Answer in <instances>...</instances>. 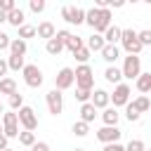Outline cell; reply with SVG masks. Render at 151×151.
I'll return each instance as SVG.
<instances>
[{"label": "cell", "instance_id": "1", "mask_svg": "<svg viewBox=\"0 0 151 151\" xmlns=\"http://www.w3.org/2000/svg\"><path fill=\"white\" fill-rule=\"evenodd\" d=\"M73 83L78 90H92L94 87V73L87 64H80L76 71H73Z\"/></svg>", "mask_w": 151, "mask_h": 151}, {"label": "cell", "instance_id": "2", "mask_svg": "<svg viewBox=\"0 0 151 151\" xmlns=\"http://www.w3.org/2000/svg\"><path fill=\"white\" fill-rule=\"evenodd\" d=\"M120 42H123V47H125L127 54H134L137 57L142 52V45L137 40V31H132V28H120Z\"/></svg>", "mask_w": 151, "mask_h": 151}, {"label": "cell", "instance_id": "3", "mask_svg": "<svg viewBox=\"0 0 151 151\" xmlns=\"http://www.w3.org/2000/svg\"><path fill=\"white\" fill-rule=\"evenodd\" d=\"M120 73H123V78H137L139 73H142V59L139 57H134V54H127L125 57V61H123V68H120Z\"/></svg>", "mask_w": 151, "mask_h": 151}, {"label": "cell", "instance_id": "4", "mask_svg": "<svg viewBox=\"0 0 151 151\" xmlns=\"http://www.w3.org/2000/svg\"><path fill=\"white\" fill-rule=\"evenodd\" d=\"M17 120L24 125V130H28V132H33L35 127H38V116H35V111L31 109V106H21L19 111H17Z\"/></svg>", "mask_w": 151, "mask_h": 151}, {"label": "cell", "instance_id": "5", "mask_svg": "<svg viewBox=\"0 0 151 151\" xmlns=\"http://www.w3.org/2000/svg\"><path fill=\"white\" fill-rule=\"evenodd\" d=\"M2 134L7 139L19 134V120H17V111H7L2 113Z\"/></svg>", "mask_w": 151, "mask_h": 151}, {"label": "cell", "instance_id": "6", "mask_svg": "<svg viewBox=\"0 0 151 151\" xmlns=\"http://www.w3.org/2000/svg\"><path fill=\"white\" fill-rule=\"evenodd\" d=\"M21 73H24V83H26L28 87H40V85H42V71H40L35 64H26V66L21 68Z\"/></svg>", "mask_w": 151, "mask_h": 151}, {"label": "cell", "instance_id": "7", "mask_svg": "<svg viewBox=\"0 0 151 151\" xmlns=\"http://www.w3.org/2000/svg\"><path fill=\"white\" fill-rule=\"evenodd\" d=\"M109 101H113V109L116 106H125L130 101V85L127 83H118L113 94H109Z\"/></svg>", "mask_w": 151, "mask_h": 151}, {"label": "cell", "instance_id": "8", "mask_svg": "<svg viewBox=\"0 0 151 151\" xmlns=\"http://www.w3.org/2000/svg\"><path fill=\"white\" fill-rule=\"evenodd\" d=\"M45 99H47V109H50L52 116H59V113L64 111V94H61L59 90H50V92L45 94Z\"/></svg>", "mask_w": 151, "mask_h": 151}, {"label": "cell", "instance_id": "9", "mask_svg": "<svg viewBox=\"0 0 151 151\" xmlns=\"http://www.w3.org/2000/svg\"><path fill=\"white\" fill-rule=\"evenodd\" d=\"M73 85V68H68V66H64L59 73H57V78H54V90H68Z\"/></svg>", "mask_w": 151, "mask_h": 151}, {"label": "cell", "instance_id": "10", "mask_svg": "<svg viewBox=\"0 0 151 151\" xmlns=\"http://www.w3.org/2000/svg\"><path fill=\"white\" fill-rule=\"evenodd\" d=\"M120 130L118 127H109V125H104L101 130H97V139L101 142V144H113V142H118L120 139Z\"/></svg>", "mask_w": 151, "mask_h": 151}, {"label": "cell", "instance_id": "11", "mask_svg": "<svg viewBox=\"0 0 151 151\" xmlns=\"http://www.w3.org/2000/svg\"><path fill=\"white\" fill-rule=\"evenodd\" d=\"M109 26H111V9H109V7H104V9H99V21L94 24V33H99V35H101Z\"/></svg>", "mask_w": 151, "mask_h": 151}, {"label": "cell", "instance_id": "12", "mask_svg": "<svg viewBox=\"0 0 151 151\" xmlns=\"http://www.w3.org/2000/svg\"><path fill=\"white\" fill-rule=\"evenodd\" d=\"M90 104L94 109H106L109 106V92L106 90H94L92 97H90Z\"/></svg>", "mask_w": 151, "mask_h": 151}, {"label": "cell", "instance_id": "13", "mask_svg": "<svg viewBox=\"0 0 151 151\" xmlns=\"http://www.w3.org/2000/svg\"><path fill=\"white\" fill-rule=\"evenodd\" d=\"M99 54H101V59H104L106 64H116V59L120 57V50H118L116 45H104Z\"/></svg>", "mask_w": 151, "mask_h": 151}, {"label": "cell", "instance_id": "14", "mask_svg": "<svg viewBox=\"0 0 151 151\" xmlns=\"http://www.w3.org/2000/svg\"><path fill=\"white\" fill-rule=\"evenodd\" d=\"M54 33H57V28H54V24H52V21H42V24L35 28V35H38V38H45V40L54 38Z\"/></svg>", "mask_w": 151, "mask_h": 151}, {"label": "cell", "instance_id": "15", "mask_svg": "<svg viewBox=\"0 0 151 151\" xmlns=\"http://www.w3.org/2000/svg\"><path fill=\"white\" fill-rule=\"evenodd\" d=\"M118 118H120V113H118L116 109H111V106H106L104 113H101V120H104V125H109V127H118Z\"/></svg>", "mask_w": 151, "mask_h": 151}, {"label": "cell", "instance_id": "16", "mask_svg": "<svg viewBox=\"0 0 151 151\" xmlns=\"http://www.w3.org/2000/svg\"><path fill=\"white\" fill-rule=\"evenodd\" d=\"M101 38H104V42H106V45H116V42L120 40V28L111 24V26H109V28L101 33Z\"/></svg>", "mask_w": 151, "mask_h": 151}, {"label": "cell", "instance_id": "17", "mask_svg": "<svg viewBox=\"0 0 151 151\" xmlns=\"http://www.w3.org/2000/svg\"><path fill=\"white\" fill-rule=\"evenodd\" d=\"M68 24H85V9L83 7H68Z\"/></svg>", "mask_w": 151, "mask_h": 151}, {"label": "cell", "instance_id": "18", "mask_svg": "<svg viewBox=\"0 0 151 151\" xmlns=\"http://www.w3.org/2000/svg\"><path fill=\"white\" fill-rule=\"evenodd\" d=\"M7 24H9V26H14V28L24 26V9L14 7V9H12L9 14H7Z\"/></svg>", "mask_w": 151, "mask_h": 151}, {"label": "cell", "instance_id": "19", "mask_svg": "<svg viewBox=\"0 0 151 151\" xmlns=\"http://www.w3.org/2000/svg\"><path fill=\"white\" fill-rule=\"evenodd\" d=\"M94 116H97V109H94L90 101L80 106V120H83V123H87V125H90V123L94 120Z\"/></svg>", "mask_w": 151, "mask_h": 151}, {"label": "cell", "instance_id": "20", "mask_svg": "<svg viewBox=\"0 0 151 151\" xmlns=\"http://www.w3.org/2000/svg\"><path fill=\"white\" fill-rule=\"evenodd\" d=\"M104 45H106V42H104V38H101L99 33H94V35L87 38V50H90V52H101Z\"/></svg>", "mask_w": 151, "mask_h": 151}, {"label": "cell", "instance_id": "21", "mask_svg": "<svg viewBox=\"0 0 151 151\" xmlns=\"http://www.w3.org/2000/svg\"><path fill=\"white\" fill-rule=\"evenodd\" d=\"M137 90H139L142 94H146V92L151 90V73H139V76H137Z\"/></svg>", "mask_w": 151, "mask_h": 151}, {"label": "cell", "instance_id": "22", "mask_svg": "<svg viewBox=\"0 0 151 151\" xmlns=\"http://www.w3.org/2000/svg\"><path fill=\"white\" fill-rule=\"evenodd\" d=\"M9 52L17 54V57H24L26 54V40H19V38L9 40Z\"/></svg>", "mask_w": 151, "mask_h": 151}, {"label": "cell", "instance_id": "23", "mask_svg": "<svg viewBox=\"0 0 151 151\" xmlns=\"http://www.w3.org/2000/svg\"><path fill=\"white\" fill-rule=\"evenodd\" d=\"M130 104L134 106V111H137L139 116H142V113H146V111H149V106H151V104H149V97H146V94L137 97V99H134V101H130Z\"/></svg>", "mask_w": 151, "mask_h": 151}, {"label": "cell", "instance_id": "24", "mask_svg": "<svg viewBox=\"0 0 151 151\" xmlns=\"http://www.w3.org/2000/svg\"><path fill=\"white\" fill-rule=\"evenodd\" d=\"M5 61H7V68H9V71H21V68L26 66L24 57H17V54H9V59H5Z\"/></svg>", "mask_w": 151, "mask_h": 151}, {"label": "cell", "instance_id": "25", "mask_svg": "<svg viewBox=\"0 0 151 151\" xmlns=\"http://www.w3.org/2000/svg\"><path fill=\"white\" fill-rule=\"evenodd\" d=\"M104 78H106L109 83H116V85H118V83L123 80V73H120V68H116V66H109V68L104 71Z\"/></svg>", "mask_w": 151, "mask_h": 151}, {"label": "cell", "instance_id": "26", "mask_svg": "<svg viewBox=\"0 0 151 151\" xmlns=\"http://www.w3.org/2000/svg\"><path fill=\"white\" fill-rule=\"evenodd\" d=\"M45 50H47V54H52V57H57L61 50H64V45L57 40V38H50L47 42H45Z\"/></svg>", "mask_w": 151, "mask_h": 151}, {"label": "cell", "instance_id": "27", "mask_svg": "<svg viewBox=\"0 0 151 151\" xmlns=\"http://www.w3.org/2000/svg\"><path fill=\"white\" fill-rule=\"evenodd\" d=\"M17 92V83L12 78H2L0 80V94H14Z\"/></svg>", "mask_w": 151, "mask_h": 151}, {"label": "cell", "instance_id": "28", "mask_svg": "<svg viewBox=\"0 0 151 151\" xmlns=\"http://www.w3.org/2000/svg\"><path fill=\"white\" fill-rule=\"evenodd\" d=\"M17 137H19V144H21V146H28V149H31V146L35 144V134H33V132H28V130L19 132Z\"/></svg>", "mask_w": 151, "mask_h": 151}, {"label": "cell", "instance_id": "29", "mask_svg": "<svg viewBox=\"0 0 151 151\" xmlns=\"http://www.w3.org/2000/svg\"><path fill=\"white\" fill-rule=\"evenodd\" d=\"M64 47H68L71 52H76V50H80L83 47V38L80 35H68V40H66V45Z\"/></svg>", "mask_w": 151, "mask_h": 151}, {"label": "cell", "instance_id": "30", "mask_svg": "<svg viewBox=\"0 0 151 151\" xmlns=\"http://www.w3.org/2000/svg\"><path fill=\"white\" fill-rule=\"evenodd\" d=\"M21 106H24V94H19V92L9 94V109L12 111H19Z\"/></svg>", "mask_w": 151, "mask_h": 151}, {"label": "cell", "instance_id": "31", "mask_svg": "<svg viewBox=\"0 0 151 151\" xmlns=\"http://www.w3.org/2000/svg\"><path fill=\"white\" fill-rule=\"evenodd\" d=\"M85 21H87V24L94 28V24L99 21V9H97V7H92V9H85Z\"/></svg>", "mask_w": 151, "mask_h": 151}, {"label": "cell", "instance_id": "32", "mask_svg": "<svg viewBox=\"0 0 151 151\" xmlns=\"http://www.w3.org/2000/svg\"><path fill=\"white\" fill-rule=\"evenodd\" d=\"M35 35V26H28V24H24V26H19V40H26V38H33Z\"/></svg>", "mask_w": 151, "mask_h": 151}, {"label": "cell", "instance_id": "33", "mask_svg": "<svg viewBox=\"0 0 151 151\" xmlns=\"http://www.w3.org/2000/svg\"><path fill=\"white\" fill-rule=\"evenodd\" d=\"M125 118H127V120H130V123H137V120H139V118H142V116H139V113H137V111H134V106H132V104H130V101H127V104H125Z\"/></svg>", "mask_w": 151, "mask_h": 151}, {"label": "cell", "instance_id": "34", "mask_svg": "<svg viewBox=\"0 0 151 151\" xmlns=\"http://www.w3.org/2000/svg\"><path fill=\"white\" fill-rule=\"evenodd\" d=\"M73 132H76L78 137H85V134L90 132V125L83 123V120H76V123H73Z\"/></svg>", "mask_w": 151, "mask_h": 151}, {"label": "cell", "instance_id": "35", "mask_svg": "<svg viewBox=\"0 0 151 151\" xmlns=\"http://www.w3.org/2000/svg\"><path fill=\"white\" fill-rule=\"evenodd\" d=\"M73 57H76V59H78L80 64H87V59H90V50H87V47L83 45L80 50H76V52H73Z\"/></svg>", "mask_w": 151, "mask_h": 151}, {"label": "cell", "instance_id": "36", "mask_svg": "<svg viewBox=\"0 0 151 151\" xmlns=\"http://www.w3.org/2000/svg\"><path fill=\"white\" fill-rule=\"evenodd\" d=\"M90 97H92V90H78V87H76V99H78L80 104H87Z\"/></svg>", "mask_w": 151, "mask_h": 151}, {"label": "cell", "instance_id": "37", "mask_svg": "<svg viewBox=\"0 0 151 151\" xmlns=\"http://www.w3.org/2000/svg\"><path fill=\"white\" fill-rule=\"evenodd\" d=\"M144 149H146V146H144L142 139H130L127 146H125V151H144Z\"/></svg>", "mask_w": 151, "mask_h": 151}, {"label": "cell", "instance_id": "38", "mask_svg": "<svg viewBox=\"0 0 151 151\" xmlns=\"http://www.w3.org/2000/svg\"><path fill=\"white\" fill-rule=\"evenodd\" d=\"M137 40H139V45H142V47L151 45V31H139V33H137Z\"/></svg>", "mask_w": 151, "mask_h": 151}, {"label": "cell", "instance_id": "39", "mask_svg": "<svg viewBox=\"0 0 151 151\" xmlns=\"http://www.w3.org/2000/svg\"><path fill=\"white\" fill-rule=\"evenodd\" d=\"M28 7H31V12H35V14H38V12H42V9H45V0H31V2H28Z\"/></svg>", "mask_w": 151, "mask_h": 151}, {"label": "cell", "instance_id": "40", "mask_svg": "<svg viewBox=\"0 0 151 151\" xmlns=\"http://www.w3.org/2000/svg\"><path fill=\"white\" fill-rule=\"evenodd\" d=\"M17 5H14V0H0V12H5V14H9L12 9H14Z\"/></svg>", "mask_w": 151, "mask_h": 151}, {"label": "cell", "instance_id": "41", "mask_svg": "<svg viewBox=\"0 0 151 151\" xmlns=\"http://www.w3.org/2000/svg\"><path fill=\"white\" fill-rule=\"evenodd\" d=\"M101 151H125V146L123 144H118V142H113V144H104V149Z\"/></svg>", "mask_w": 151, "mask_h": 151}, {"label": "cell", "instance_id": "42", "mask_svg": "<svg viewBox=\"0 0 151 151\" xmlns=\"http://www.w3.org/2000/svg\"><path fill=\"white\" fill-rule=\"evenodd\" d=\"M68 35H71L68 31H57V33H54V38H57V40H59L61 45H66V40H68Z\"/></svg>", "mask_w": 151, "mask_h": 151}, {"label": "cell", "instance_id": "43", "mask_svg": "<svg viewBox=\"0 0 151 151\" xmlns=\"http://www.w3.org/2000/svg\"><path fill=\"white\" fill-rule=\"evenodd\" d=\"M31 151H50V144H47V142H35V144L31 146Z\"/></svg>", "mask_w": 151, "mask_h": 151}, {"label": "cell", "instance_id": "44", "mask_svg": "<svg viewBox=\"0 0 151 151\" xmlns=\"http://www.w3.org/2000/svg\"><path fill=\"white\" fill-rule=\"evenodd\" d=\"M9 40H12V38H9L7 33H0V50H7V47H9Z\"/></svg>", "mask_w": 151, "mask_h": 151}, {"label": "cell", "instance_id": "45", "mask_svg": "<svg viewBox=\"0 0 151 151\" xmlns=\"http://www.w3.org/2000/svg\"><path fill=\"white\" fill-rule=\"evenodd\" d=\"M7 71H9V68H7V61L0 57V80H2V78H7Z\"/></svg>", "mask_w": 151, "mask_h": 151}, {"label": "cell", "instance_id": "46", "mask_svg": "<svg viewBox=\"0 0 151 151\" xmlns=\"http://www.w3.org/2000/svg\"><path fill=\"white\" fill-rule=\"evenodd\" d=\"M5 149H7V137L0 134V151H5Z\"/></svg>", "mask_w": 151, "mask_h": 151}, {"label": "cell", "instance_id": "47", "mask_svg": "<svg viewBox=\"0 0 151 151\" xmlns=\"http://www.w3.org/2000/svg\"><path fill=\"white\" fill-rule=\"evenodd\" d=\"M61 19L68 24V7H61Z\"/></svg>", "mask_w": 151, "mask_h": 151}, {"label": "cell", "instance_id": "48", "mask_svg": "<svg viewBox=\"0 0 151 151\" xmlns=\"http://www.w3.org/2000/svg\"><path fill=\"white\" fill-rule=\"evenodd\" d=\"M2 21H7V14H5V12H0V24H2Z\"/></svg>", "mask_w": 151, "mask_h": 151}, {"label": "cell", "instance_id": "49", "mask_svg": "<svg viewBox=\"0 0 151 151\" xmlns=\"http://www.w3.org/2000/svg\"><path fill=\"white\" fill-rule=\"evenodd\" d=\"M5 151H14V149H9V146H7V149H5Z\"/></svg>", "mask_w": 151, "mask_h": 151}, {"label": "cell", "instance_id": "50", "mask_svg": "<svg viewBox=\"0 0 151 151\" xmlns=\"http://www.w3.org/2000/svg\"><path fill=\"white\" fill-rule=\"evenodd\" d=\"M73 151H85V149H73Z\"/></svg>", "mask_w": 151, "mask_h": 151}, {"label": "cell", "instance_id": "51", "mask_svg": "<svg viewBox=\"0 0 151 151\" xmlns=\"http://www.w3.org/2000/svg\"><path fill=\"white\" fill-rule=\"evenodd\" d=\"M0 113H2V104H0Z\"/></svg>", "mask_w": 151, "mask_h": 151}, {"label": "cell", "instance_id": "52", "mask_svg": "<svg viewBox=\"0 0 151 151\" xmlns=\"http://www.w3.org/2000/svg\"><path fill=\"white\" fill-rule=\"evenodd\" d=\"M0 134H2V127H0Z\"/></svg>", "mask_w": 151, "mask_h": 151}, {"label": "cell", "instance_id": "53", "mask_svg": "<svg viewBox=\"0 0 151 151\" xmlns=\"http://www.w3.org/2000/svg\"><path fill=\"white\" fill-rule=\"evenodd\" d=\"M144 151H146V149H144Z\"/></svg>", "mask_w": 151, "mask_h": 151}]
</instances>
